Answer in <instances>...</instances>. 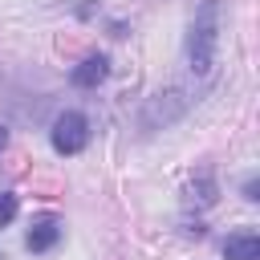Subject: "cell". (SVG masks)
I'll return each instance as SVG.
<instances>
[{"mask_svg": "<svg viewBox=\"0 0 260 260\" xmlns=\"http://www.w3.org/2000/svg\"><path fill=\"white\" fill-rule=\"evenodd\" d=\"M223 260H260V236L252 228L244 232H232L223 240Z\"/></svg>", "mask_w": 260, "mask_h": 260, "instance_id": "5", "label": "cell"}, {"mask_svg": "<svg viewBox=\"0 0 260 260\" xmlns=\"http://www.w3.org/2000/svg\"><path fill=\"white\" fill-rule=\"evenodd\" d=\"M61 236H65L61 215L45 211V215H37V219L28 223V232H24V248H28V252H53V248L61 244Z\"/></svg>", "mask_w": 260, "mask_h": 260, "instance_id": "3", "label": "cell"}, {"mask_svg": "<svg viewBox=\"0 0 260 260\" xmlns=\"http://www.w3.org/2000/svg\"><path fill=\"white\" fill-rule=\"evenodd\" d=\"M49 142L57 154H81L89 146V118L81 110H65L53 118V130H49Z\"/></svg>", "mask_w": 260, "mask_h": 260, "instance_id": "2", "label": "cell"}, {"mask_svg": "<svg viewBox=\"0 0 260 260\" xmlns=\"http://www.w3.org/2000/svg\"><path fill=\"white\" fill-rule=\"evenodd\" d=\"M244 199H248V203H256V199H260V195H256V179H248V183H244Z\"/></svg>", "mask_w": 260, "mask_h": 260, "instance_id": "8", "label": "cell"}, {"mask_svg": "<svg viewBox=\"0 0 260 260\" xmlns=\"http://www.w3.org/2000/svg\"><path fill=\"white\" fill-rule=\"evenodd\" d=\"M16 211H20V199L12 191H0V228H8L16 219Z\"/></svg>", "mask_w": 260, "mask_h": 260, "instance_id": "7", "label": "cell"}, {"mask_svg": "<svg viewBox=\"0 0 260 260\" xmlns=\"http://www.w3.org/2000/svg\"><path fill=\"white\" fill-rule=\"evenodd\" d=\"M191 199H199L203 207L215 203V179H211V171H199V179H191Z\"/></svg>", "mask_w": 260, "mask_h": 260, "instance_id": "6", "label": "cell"}, {"mask_svg": "<svg viewBox=\"0 0 260 260\" xmlns=\"http://www.w3.org/2000/svg\"><path fill=\"white\" fill-rule=\"evenodd\" d=\"M219 24H223V8L219 0H203L195 20H191V32H187V65L195 77H207L215 69V49H219Z\"/></svg>", "mask_w": 260, "mask_h": 260, "instance_id": "1", "label": "cell"}, {"mask_svg": "<svg viewBox=\"0 0 260 260\" xmlns=\"http://www.w3.org/2000/svg\"><path fill=\"white\" fill-rule=\"evenodd\" d=\"M4 142H8V130H4V126H0V150H4Z\"/></svg>", "mask_w": 260, "mask_h": 260, "instance_id": "9", "label": "cell"}, {"mask_svg": "<svg viewBox=\"0 0 260 260\" xmlns=\"http://www.w3.org/2000/svg\"><path fill=\"white\" fill-rule=\"evenodd\" d=\"M106 73H110V61L98 53V57L77 61V65H73V73H69V81H73L77 89H98V85L106 81Z\"/></svg>", "mask_w": 260, "mask_h": 260, "instance_id": "4", "label": "cell"}]
</instances>
